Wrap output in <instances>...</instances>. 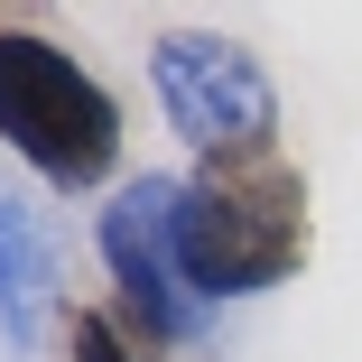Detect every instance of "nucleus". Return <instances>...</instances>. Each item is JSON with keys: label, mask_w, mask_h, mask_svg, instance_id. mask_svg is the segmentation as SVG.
Masks as SVG:
<instances>
[{"label": "nucleus", "mask_w": 362, "mask_h": 362, "mask_svg": "<svg viewBox=\"0 0 362 362\" xmlns=\"http://www.w3.org/2000/svg\"><path fill=\"white\" fill-rule=\"evenodd\" d=\"M47 316V242L28 223V204L19 195H0V334L28 344Z\"/></svg>", "instance_id": "5"}, {"label": "nucleus", "mask_w": 362, "mask_h": 362, "mask_svg": "<svg viewBox=\"0 0 362 362\" xmlns=\"http://www.w3.org/2000/svg\"><path fill=\"white\" fill-rule=\"evenodd\" d=\"M0 139L56 186V195H93L121 168V103L93 65H75L56 37L0 19Z\"/></svg>", "instance_id": "2"}, {"label": "nucleus", "mask_w": 362, "mask_h": 362, "mask_svg": "<svg viewBox=\"0 0 362 362\" xmlns=\"http://www.w3.org/2000/svg\"><path fill=\"white\" fill-rule=\"evenodd\" d=\"M307 177L279 149L260 158H195V177H177V251H186V288L204 307L223 298H260V288L307 269Z\"/></svg>", "instance_id": "1"}, {"label": "nucleus", "mask_w": 362, "mask_h": 362, "mask_svg": "<svg viewBox=\"0 0 362 362\" xmlns=\"http://www.w3.org/2000/svg\"><path fill=\"white\" fill-rule=\"evenodd\" d=\"M158 112L177 139H195V158H260L279 149V84L260 75V56L214 37V28H168L149 47Z\"/></svg>", "instance_id": "3"}, {"label": "nucleus", "mask_w": 362, "mask_h": 362, "mask_svg": "<svg viewBox=\"0 0 362 362\" xmlns=\"http://www.w3.org/2000/svg\"><path fill=\"white\" fill-rule=\"evenodd\" d=\"M103 269L121 288V334L139 353L195 344L204 298L186 288V251H177V177H130L103 214Z\"/></svg>", "instance_id": "4"}, {"label": "nucleus", "mask_w": 362, "mask_h": 362, "mask_svg": "<svg viewBox=\"0 0 362 362\" xmlns=\"http://www.w3.org/2000/svg\"><path fill=\"white\" fill-rule=\"evenodd\" d=\"M65 353H75V362H139V344L103 307H75V316H65Z\"/></svg>", "instance_id": "6"}]
</instances>
